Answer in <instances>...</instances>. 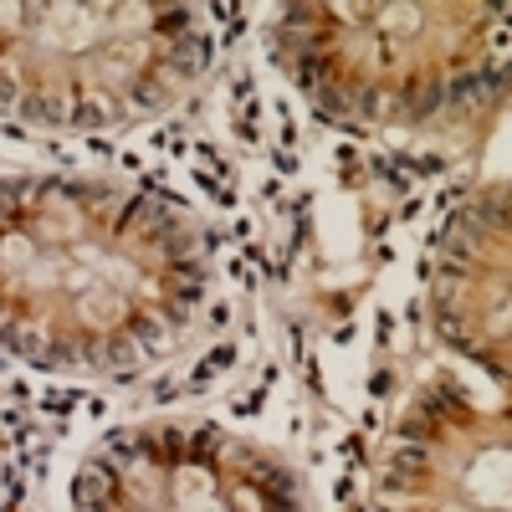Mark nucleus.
Masks as SVG:
<instances>
[{"instance_id":"obj_1","label":"nucleus","mask_w":512,"mask_h":512,"mask_svg":"<svg viewBox=\"0 0 512 512\" xmlns=\"http://www.w3.org/2000/svg\"><path fill=\"white\" fill-rule=\"evenodd\" d=\"M210 251L169 200L88 175L0 180V349L57 374H128L195 323Z\"/></svg>"},{"instance_id":"obj_2","label":"nucleus","mask_w":512,"mask_h":512,"mask_svg":"<svg viewBox=\"0 0 512 512\" xmlns=\"http://www.w3.org/2000/svg\"><path fill=\"white\" fill-rule=\"evenodd\" d=\"M272 52L303 98L354 128H451L502 98L507 6H287Z\"/></svg>"},{"instance_id":"obj_3","label":"nucleus","mask_w":512,"mask_h":512,"mask_svg":"<svg viewBox=\"0 0 512 512\" xmlns=\"http://www.w3.org/2000/svg\"><path fill=\"white\" fill-rule=\"evenodd\" d=\"M200 6H0V113L31 128H128L210 72Z\"/></svg>"},{"instance_id":"obj_4","label":"nucleus","mask_w":512,"mask_h":512,"mask_svg":"<svg viewBox=\"0 0 512 512\" xmlns=\"http://www.w3.org/2000/svg\"><path fill=\"white\" fill-rule=\"evenodd\" d=\"M72 512H308V502L267 446L205 420H149L88 451Z\"/></svg>"},{"instance_id":"obj_5","label":"nucleus","mask_w":512,"mask_h":512,"mask_svg":"<svg viewBox=\"0 0 512 512\" xmlns=\"http://www.w3.org/2000/svg\"><path fill=\"white\" fill-rule=\"evenodd\" d=\"M507 405H482L451 379H431L400 410L379 451V512H512Z\"/></svg>"},{"instance_id":"obj_6","label":"nucleus","mask_w":512,"mask_h":512,"mask_svg":"<svg viewBox=\"0 0 512 512\" xmlns=\"http://www.w3.org/2000/svg\"><path fill=\"white\" fill-rule=\"evenodd\" d=\"M431 318L446 344L507 384V185L477 190L436 241Z\"/></svg>"}]
</instances>
